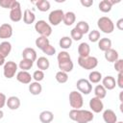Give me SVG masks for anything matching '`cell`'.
Listing matches in <instances>:
<instances>
[{"label": "cell", "mask_w": 123, "mask_h": 123, "mask_svg": "<svg viewBox=\"0 0 123 123\" xmlns=\"http://www.w3.org/2000/svg\"><path fill=\"white\" fill-rule=\"evenodd\" d=\"M5 62H5V59L2 58V57H0V66H1V65H4Z\"/></svg>", "instance_id": "cell-46"}, {"label": "cell", "mask_w": 123, "mask_h": 123, "mask_svg": "<svg viewBox=\"0 0 123 123\" xmlns=\"http://www.w3.org/2000/svg\"><path fill=\"white\" fill-rule=\"evenodd\" d=\"M6 105L8 106V108L12 111H15L20 107V100L18 97L16 96H11L7 99L6 101Z\"/></svg>", "instance_id": "cell-17"}, {"label": "cell", "mask_w": 123, "mask_h": 123, "mask_svg": "<svg viewBox=\"0 0 123 123\" xmlns=\"http://www.w3.org/2000/svg\"><path fill=\"white\" fill-rule=\"evenodd\" d=\"M60 47L62 49H68L72 45V39L70 37H62L59 41Z\"/></svg>", "instance_id": "cell-32"}, {"label": "cell", "mask_w": 123, "mask_h": 123, "mask_svg": "<svg viewBox=\"0 0 123 123\" xmlns=\"http://www.w3.org/2000/svg\"><path fill=\"white\" fill-rule=\"evenodd\" d=\"M19 2L16 0H0V6L4 9H10L12 10L14 8Z\"/></svg>", "instance_id": "cell-33"}, {"label": "cell", "mask_w": 123, "mask_h": 123, "mask_svg": "<svg viewBox=\"0 0 123 123\" xmlns=\"http://www.w3.org/2000/svg\"><path fill=\"white\" fill-rule=\"evenodd\" d=\"M94 94H95V97L99 98V99H103L106 97L107 95V90L106 88L102 86V85H97L94 88Z\"/></svg>", "instance_id": "cell-29"}, {"label": "cell", "mask_w": 123, "mask_h": 123, "mask_svg": "<svg viewBox=\"0 0 123 123\" xmlns=\"http://www.w3.org/2000/svg\"><path fill=\"white\" fill-rule=\"evenodd\" d=\"M116 123H123L122 121H118V122H116Z\"/></svg>", "instance_id": "cell-49"}, {"label": "cell", "mask_w": 123, "mask_h": 123, "mask_svg": "<svg viewBox=\"0 0 123 123\" xmlns=\"http://www.w3.org/2000/svg\"><path fill=\"white\" fill-rule=\"evenodd\" d=\"M55 78H56V81L58 83H60V84H64V83H66L68 81V75H67V73H65L63 71L57 72Z\"/></svg>", "instance_id": "cell-36"}, {"label": "cell", "mask_w": 123, "mask_h": 123, "mask_svg": "<svg viewBox=\"0 0 123 123\" xmlns=\"http://www.w3.org/2000/svg\"><path fill=\"white\" fill-rule=\"evenodd\" d=\"M89 53H90V47L86 42H82V43L79 44V46H78L79 57H81V58L88 57Z\"/></svg>", "instance_id": "cell-19"}, {"label": "cell", "mask_w": 123, "mask_h": 123, "mask_svg": "<svg viewBox=\"0 0 123 123\" xmlns=\"http://www.w3.org/2000/svg\"><path fill=\"white\" fill-rule=\"evenodd\" d=\"M3 116H4V112H3V111H2V110H0V119H2V118H3Z\"/></svg>", "instance_id": "cell-47"}, {"label": "cell", "mask_w": 123, "mask_h": 123, "mask_svg": "<svg viewBox=\"0 0 123 123\" xmlns=\"http://www.w3.org/2000/svg\"><path fill=\"white\" fill-rule=\"evenodd\" d=\"M57 60H58L59 68L61 69L60 71H63L65 73L72 71L74 64L73 62L71 61L69 54L66 51H61L57 56Z\"/></svg>", "instance_id": "cell-2"}, {"label": "cell", "mask_w": 123, "mask_h": 123, "mask_svg": "<svg viewBox=\"0 0 123 123\" xmlns=\"http://www.w3.org/2000/svg\"><path fill=\"white\" fill-rule=\"evenodd\" d=\"M75 28L77 30H79L83 35L88 33V31H89V25H88V23L86 21H83V20L82 21H79L77 23V25H76Z\"/></svg>", "instance_id": "cell-34"}, {"label": "cell", "mask_w": 123, "mask_h": 123, "mask_svg": "<svg viewBox=\"0 0 123 123\" xmlns=\"http://www.w3.org/2000/svg\"><path fill=\"white\" fill-rule=\"evenodd\" d=\"M78 64L86 69V70H92L98 65V60L95 57H86V58H78Z\"/></svg>", "instance_id": "cell-4"}, {"label": "cell", "mask_w": 123, "mask_h": 123, "mask_svg": "<svg viewBox=\"0 0 123 123\" xmlns=\"http://www.w3.org/2000/svg\"><path fill=\"white\" fill-rule=\"evenodd\" d=\"M12 51V44L9 41H3L0 43V57L6 59Z\"/></svg>", "instance_id": "cell-18"}, {"label": "cell", "mask_w": 123, "mask_h": 123, "mask_svg": "<svg viewBox=\"0 0 123 123\" xmlns=\"http://www.w3.org/2000/svg\"><path fill=\"white\" fill-rule=\"evenodd\" d=\"M22 58L26 60H30L32 62L37 61V52L34 48L27 47L22 51Z\"/></svg>", "instance_id": "cell-16"}, {"label": "cell", "mask_w": 123, "mask_h": 123, "mask_svg": "<svg viewBox=\"0 0 123 123\" xmlns=\"http://www.w3.org/2000/svg\"><path fill=\"white\" fill-rule=\"evenodd\" d=\"M102 86L106 88V90H111L116 86V81L112 76H106L102 79Z\"/></svg>", "instance_id": "cell-13"}, {"label": "cell", "mask_w": 123, "mask_h": 123, "mask_svg": "<svg viewBox=\"0 0 123 123\" xmlns=\"http://www.w3.org/2000/svg\"><path fill=\"white\" fill-rule=\"evenodd\" d=\"M37 68L39 70L44 71V70H46V69L49 68L50 62H49V61L45 57H39L37 60Z\"/></svg>", "instance_id": "cell-26"}, {"label": "cell", "mask_w": 123, "mask_h": 123, "mask_svg": "<svg viewBox=\"0 0 123 123\" xmlns=\"http://www.w3.org/2000/svg\"><path fill=\"white\" fill-rule=\"evenodd\" d=\"M29 91L33 95H38L42 91V86L38 82H31L29 85Z\"/></svg>", "instance_id": "cell-24"}, {"label": "cell", "mask_w": 123, "mask_h": 123, "mask_svg": "<svg viewBox=\"0 0 123 123\" xmlns=\"http://www.w3.org/2000/svg\"><path fill=\"white\" fill-rule=\"evenodd\" d=\"M36 6L40 12H47L50 9V2L47 0H38L36 2Z\"/></svg>", "instance_id": "cell-30"}, {"label": "cell", "mask_w": 123, "mask_h": 123, "mask_svg": "<svg viewBox=\"0 0 123 123\" xmlns=\"http://www.w3.org/2000/svg\"><path fill=\"white\" fill-rule=\"evenodd\" d=\"M98 48L101 51H107L111 48V40L108 37H103L98 40Z\"/></svg>", "instance_id": "cell-22"}, {"label": "cell", "mask_w": 123, "mask_h": 123, "mask_svg": "<svg viewBox=\"0 0 123 123\" xmlns=\"http://www.w3.org/2000/svg\"><path fill=\"white\" fill-rule=\"evenodd\" d=\"M111 8H112V6L109 0H103L99 3V10L102 12H111Z\"/></svg>", "instance_id": "cell-35"}, {"label": "cell", "mask_w": 123, "mask_h": 123, "mask_svg": "<svg viewBox=\"0 0 123 123\" xmlns=\"http://www.w3.org/2000/svg\"><path fill=\"white\" fill-rule=\"evenodd\" d=\"M116 84L118 85V86H119L120 88H123V71H122V72H118Z\"/></svg>", "instance_id": "cell-42"}, {"label": "cell", "mask_w": 123, "mask_h": 123, "mask_svg": "<svg viewBox=\"0 0 123 123\" xmlns=\"http://www.w3.org/2000/svg\"><path fill=\"white\" fill-rule=\"evenodd\" d=\"M69 104L72 109L74 110H80L84 105V98L82 93L78 91H71L69 93Z\"/></svg>", "instance_id": "cell-5"}, {"label": "cell", "mask_w": 123, "mask_h": 123, "mask_svg": "<svg viewBox=\"0 0 123 123\" xmlns=\"http://www.w3.org/2000/svg\"><path fill=\"white\" fill-rule=\"evenodd\" d=\"M32 76L28 71H19L16 74V80L21 84H30L32 81Z\"/></svg>", "instance_id": "cell-15"}, {"label": "cell", "mask_w": 123, "mask_h": 123, "mask_svg": "<svg viewBox=\"0 0 123 123\" xmlns=\"http://www.w3.org/2000/svg\"><path fill=\"white\" fill-rule=\"evenodd\" d=\"M105 59L109 62H116L119 58H118V52L112 48L105 51Z\"/></svg>", "instance_id": "cell-20"}, {"label": "cell", "mask_w": 123, "mask_h": 123, "mask_svg": "<svg viewBox=\"0 0 123 123\" xmlns=\"http://www.w3.org/2000/svg\"><path fill=\"white\" fill-rule=\"evenodd\" d=\"M6 101H7V97L4 93L0 92V110L6 105Z\"/></svg>", "instance_id": "cell-43"}, {"label": "cell", "mask_w": 123, "mask_h": 123, "mask_svg": "<svg viewBox=\"0 0 123 123\" xmlns=\"http://www.w3.org/2000/svg\"><path fill=\"white\" fill-rule=\"evenodd\" d=\"M42 52H43L44 54H46L47 56H53V55L56 53V49H55V47L52 46L51 44H48V45L42 50Z\"/></svg>", "instance_id": "cell-40"}, {"label": "cell", "mask_w": 123, "mask_h": 123, "mask_svg": "<svg viewBox=\"0 0 123 123\" xmlns=\"http://www.w3.org/2000/svg\"><path fill=\"white\" fill-rule=\"evenodd\" d=\"M93 113L86 110H74L69 111V118L77 123H88L93 120Z\"/></svg>", "instance_id": "cell-1"}, {"label": "cell", "mask_w": 123, "mask_h": 123, "mask_svg": "<svg viewBox=\"0 0 123 123\" xmlns=\"http://www.w3.org/2000/svg\"><path fill=\"white\" fill-rule=\"evenodd\" d=\"M122 93H123V92L121 91V92H120V95H119V99H120V102H121V103H122V101H123V100H122Z\"/></svg>", "instance_id": "cell-48"}, {"label": "cell", "mask_w": 123, "mask_h": 123, "mask_svg": "<svg viewBox=\"0 0 123 123\" xmlns=\"http://www.w3.org/2000/svg\"><path fill=\"white\" fill-rule=\"evenodd\" d=\"M35 30L37 33H38L41 37H48L52 34V27L49 23H47L44 20H38L35 24Z\"/></svg>", "instance_id": "cell-6"}, {"label": "cell", "mask_w": 123, "mask_h": 123, "mask_svg": "<svg viewBox=\"0 0 123 123\" xmlns=\"http://www.w3.org/2000/svg\"><path fill=\"white\" fill-rule=\"evenodd\" d=\"M77 89L80 91V93L83 94H89L92 90V86L86 79H80L76 83Z\"/></svg>", "instance_id": "cell-9"}, {"label": "cell", "mask_w": 123, "mask_h": 123, "mask_svg": "<svg viewBox=\"0 0 123 123\" xmlns=\"http://www.w3.org/2000/svg\"><path fill=\"white\" fill-rule=\"evenodd\" d=\"M33 79L36 81V82H40V81H42L43 79H44V72L43 71H41V70H36L35 72H34V74H33Z\"/></svg>", "instance_id": "cell-39"}, {"label": "cell", "mask_w": 123, "mask_h": 123, "mask_svg": "<svg viewBox=\"0 0 123 123\" xmlns=\"http://www.w3.org/2000/svg\"><path fill=\"white\" fill-rule=\"evenodd\" d=\"M16 71H17V64L14 62L9 61L5 62L3 68V74L7 79H12V77H14Z\"/></svg>", "instance_id": "cell-7"}, {"label": "cell", "mask_w": 123, "mask_h": 123, "mask_svg": "<svg viewBox=\"0 0 123 123\" xmlns=\"http://www.w3.org/2000/svg\"><path fill=\"white\" fill-rule=\"evenodd\" d=\"M114 69L117 72L123 71V60L122 59H118L116 62H114Z\"/></svg>", "instance_id": "cell-41"}, {"label": "cell", "mask_w": 123, "mask_h": 123, "mask_svg": "<svg viewBox=\"0 0 123 123\" xmlns=\"http://www.w3.org/2000/svg\"><path fill=\"white\" fill-rule=\"evenodd\" d=\"M33 64H34V62L30 61V60H26V59H22L18 64L19 68L22 70V71H28L29 69H31L33 67Z\"/></svg>", "instance_id": "cell-31"}, {"label": "cell", "mask_w": 123, "mask_h": 123, "mask_svg": "<svg viewBox=\"0 0 123 123\" xmlns=\"http://www.w3.org/2000/svg\"><path fill=\"white\" fill-rule=\"evenodd\" d=\"M76 20V15L73 12H67L64 13L63 15V19H62V22L64 23V25L66 26H71Z\"/></svg>", "instance_id": "cell-25"}, {"label": "cell", "mask_w": 123, "mask_h": 123, "mask_svg": "<svg viewBox=\"0 0 123 123\" xmlns=\"http://www.w3.org/2000/svg\"><path fill=\"white\" fill-rule=\"evenodd\" d=\"M48 44H50V43H49L48 37H41L40 36L36 39V46L40 50H43Z\"/></svg>", "instance_id": "cell-28"}, {"label": "cell", "mask_w": 123, "mask_h": 123, "mask_svg": "<svg viewBox=\"0 0 123 123\" xmlns=\"http://www.w3.org/2000/svg\"><path fill=\"white\" fill-rule=\"evenodd\" d=\"M97 26L105 34H111L114 30V24L108 16H102L97 20Z\"/></svg>", "instance_id": "cell-3"}, {"label": "cell", "mask_w": 123, "mask_h": 123, "mask_svg": "<svg viewBox=\"0 0 123 123\" xmlns=\"http://www.w3.org/2000/svg\"><path fill=\"white\" fill-rule=\"evenodd\" d=\"M81 5L86 8H89L93 5V0H81Z\"/></svg>", "instance_id": "cell-44"}, {"label": "cell", "mask_w": 123, "mask_h": 123, "mask_svg": "<svg viewBox=\"0 0 123 123\" xmlns=\"http://www.w3.org/2000/svg\"><path fill=\"white\" fill-rule=\"evenodd\" d=\"M54 119V114L50 111H43L39 114V120L41 123H51Z\"/></svg>", "instance_id": "cell-21"}, {"label": "cell", "mask_w": 123, "mask_h": 123, "mask_svg": "<svg viewBox=\"0 0 123 123\" xmlns=\"http://www.w3.org/2000/svg\"><path fill=\"white\" fill-rule=\"evenodd\" d=\"M116 27H117V29L118 30H123V18H120V19H118L117 20V22H116Z\"/></svg>", "instance_id": "cell-45"}, {"label": "cell", "mask_w": 123, "mask_h": 123, "mask_svg": "<svg viewBox=\"0 0 123 123\" xmlns=\"http://www.w3.org/2000/svg\"><path fill=\"white\" fill-rule=\"evenodd\" d=\"M83 36H84V35H83L79 30H77L76 28H73V29L71 30V32H70V37H71V39L76 40V41L82 39Z\"/></svg>", "instance_id": "cell-38"}, {"label": "cell", "mask_w": 123, "mask_h": 123, "mask_svg": "<svg viewBox=\"0 0 123 123\" xmlns=\"http://www.w3.org/2000/svg\"><path fill=\"white\" fill-rule=\"evenodd\" d=\"M103 119L106 123H116L117 122V116L115 112L111 109H108L103 112Z\"/></svg>", "instance_id": "cell-14"}, {"label": "cell", "mask_w": 123, "mask_h": 123, "mask_svg": "<svg viewBox=\"0 0 123 123\" xmlns=\"http://www.w3.org/2000/svg\"><path fill=\"white\" fill-rule=\"evenodd\" d=\"M63 15H64V12L62 10H55V11H52L49 15H48V20H49V23L53 26H58L63 19Z\"/></svg>", "instance_id": "cell-8"}, {"label": "cell", "mask_w": 123, "mask_h": 123, "mask_svg": "<svg viewBox=\"0 0 123 123\" xmlns=\"http://www.w3.org/2000/svg\"><path fill=\"white\" fill-rule=\"evenodd\" d=\"M102 80V74L99 71H91L88 75V81L90 84H98Z\"/></svg>", "instance_id": "cell-27"}, {"label": "cell", "mask_w": 123, "mask_h": 123, "mask_svg": "<svg viewBox=\"0 0 123 123\" xmlns=\"http://www.w3.org/2000/svg\"><path fill=\"white\" fill-rule=\"evenodd\" d=\"M22 11H21V6L20 3H18L14 8H12L10 12V18L12 22H18L22 19Z\"/></svg>", "instance_id": "cell-11"}, {"label": "cell", "mask_w": 123, "mask_h": 123, "mask_svg": "<svg viewBox=\"0 0 123 123\" xmlns=\"http://www.w3.org/2000/svg\"><path fill=\"white\" fill-rule=\"evenodd\" d=\"M12 36V27L11 24L4 23L0 26V38H10Z\"/></svg>", "instance_id": "cell-12"}, {"label": "cell", "mask_w": 123, "mask_h": 123, "mask_svg": "<svg viewBox=\"0 0 123 123\" xmlns=\"http://www.w3.org/2000/svg\"><path fill=\"white\" fill-rule=\"evenodd\" d=\"M36 20V15L35 13L29 10V9H26L24 11V13H23V21L25 24H32L34 23Z\"/></svg>", "instance_id": "cell-23"}, {"label": "cell", "mask_w": 123, "mask_h": 123, "mask_svg": "<svg viewBox=\"0 0 123 123\" xmlns=\"http://www.w3.org/2000/svg\"><path fill=\"white\" fill-rule=\"evenodd\" d=\"M89 108L90 110L95 112V113H99L103 111L104 109V104L102 102L101 99L97 98V97H92L90 100H89Z\"/></svg>", "instance_id": "cell-10"}, {"label": "cell", "mask_w": 123, "mask_h": 123, "mask_svg": "<svg viewBox=\"0 0 123 123\" xmlns=\"http://www.w3.org/2000/svg\"><path fill=\"white\" fill-rule=\"evenodd\" d=\"M88 39L91 42H97L100 39V32L97 30H92L88 34Z\"/></svg>", "instance_id": "cell-37"}]
</instances>
